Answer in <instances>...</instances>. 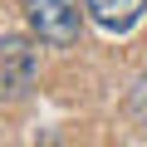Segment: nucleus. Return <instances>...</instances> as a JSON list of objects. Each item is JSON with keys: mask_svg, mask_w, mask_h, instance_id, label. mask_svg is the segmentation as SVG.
I'll return each instance as SVG.
<instances>
[{"mask_svg": "<svg viewBox=\"0 0 147 147\" xmlns=\"http://www.w3.org/2000/svg\"><path fill=\"white\" fill-rule=\"evenodd\" d=\"M20 10H25V20H30V30L44 39V44H74L79 39V20H84V10H79V0H20Z\"/></svg>", "mask_w": 147, "mask_h": 147, "instance_id": "nucleus-1", "label": "nucleus"}, {"mask_svg": "<svg viewBox=\"0 0 147 147\" xmlns=\"http://www.w3.org/2000/svg\"><path fill=\"white\" fill-rule=\"evenodd\" d=\"M39 79V54L20 39V34H5L0 39V88H5V98H25Z\"/></svg>", "mask_w": 147, "mask_h": 147, "instance_id": "nucleus-2", "label": "nucleus"}, {"mask_svg": "<svg viewBox=\"0 0 147 147\" xmlns=\"http://www.w3.org/2000/svg\"><path fill=\"white\" fill-rule=\"evenodd\" d=\"M84 10L93 15L98 30H108V34H127V30L142 20L147 0H84Z\"/></svg>", "mask_w": 147, "mask_h": 147, "instance_id": "nucleus-3", "label": "nucleus"}, {"mask_svg": "<svg viewBox=\"0 0 147 147\" xmlns=\"http://www.w3.org/2000/svg\"><path fill=\"white\" fill-rule=\"evenodd\" d=\"M127 113H132V118L147 127V74H142V79L132 84V93H127Z\"/></svg>", "mask_w": 147, "mask_h": 147, "instance_id": "nucleus-4", "label": "nucleus"}]
</instances>
